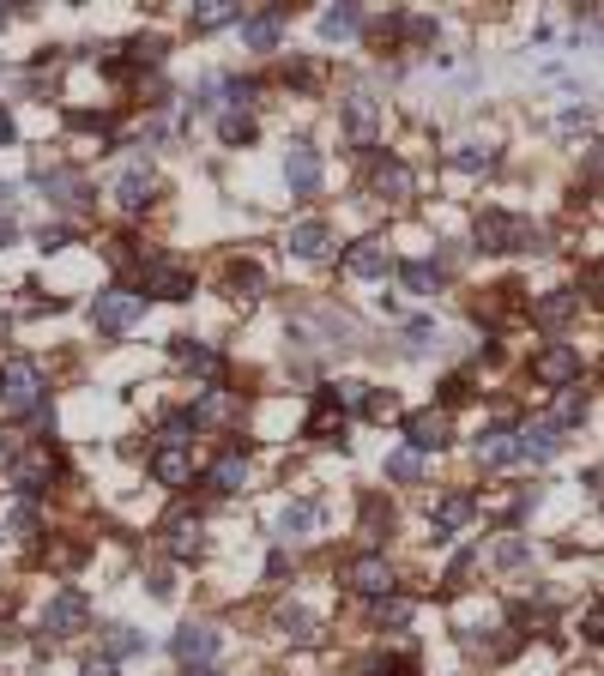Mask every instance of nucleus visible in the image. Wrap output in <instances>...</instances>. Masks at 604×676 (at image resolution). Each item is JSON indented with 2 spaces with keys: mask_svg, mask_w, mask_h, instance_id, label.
Masks as SVG:
<instances>
[{
  "mask_svg": "<svg viewBox=\"0 0 604 676\" xmlns=\"http://www.w3.org/2000/svg\"><path fill=\"white\" fill-rule=\"evenodd\" d=\"M133 652H145V634H133V628H109V664H115V658H133Z\"/></svg>",
  "mask_w": 604,
  "mask_h": 676,
  "instance_id": "nucleus-37",
  "label": "nucleus"
},
{
  "mask_svg": "<svg viewBox=\"0 0 604 676\" xmlns=\"http://www.w3.org/2000/svg\"><path fill=\"white\" fill-rule=\"evenodd\" d=\"M218 139H224V145H248V139H254V121H248V115H224V121H218Z\"/></svg>",
  "mask_w": 604,
  "mask_h": 676,
  "instance_id": "nucleus-38",
  "label": "nucleus"
},
{
  "mask_svg": "<svg viewBox=\"0 0 604 676\" xmlns=\"http://www.w3.org/2000/svg\"><path fill=\"white\" fill-rule=\"evenodd\" d=\"M514 441H520V459H550V453L562 447V429H556V423H526Z\"/></svg>",
  "mask_w": 604,
  "mask_h": 676,
  "instance_id": "nucleus-19",
  "label": "nucleus"
},
{
  "mask_svg": "<svg viewBox=\"0 0 604 676\" xmlns=\"http://www.w3.org/2000/svg\"><path fill=\"white\" fill-rule=\"evenodd\" d=\"M139 314H145V296L127 290V284H115V290H103V296L91 302V326H97V332H127Z\"/></svg>",
  "mask_w": 604,
  "mask_h": 676,
  "instance_id": "nucleus-3",
  "label": "nucleus"
},
{
  "mask_svg": "<svg viewBox=\"0 0 604 676\" xmlns=\"http://www.w3.org/2000/svg\"><path fill=\"white\" fill-rule=\"evenodd\" d=\"M170 556H182V562L200 556V520H194V514H176V520H170Z\"/></svg>",
  "mask_w": 604,
  "mask_h": 676,
  "instance_id": "nucleus-27",
  "label": "nucleus"
},
{
  "mask_svg": "<svg viewBox=\"0 0 604 676\" xmlns=\"http://www.w3.org/2000/svg\"><path fill=\"white\" fill-rule=\"evenodd\" d=\"M236 19V0H206V7L194 13V31H218V25H230Z\"/></svg>",
  "mask_w": 604,
  "mask_h": 676,
  "instance_id": "nucleus-36",
  "label": "nucleus"
},
{
  "mask_svg": "<svg viewBox=\"0 0 604 676\" xmlns=\"http://www.w3.org/2000/svg\"><path fill=\"white\" fill-rule=\"evenodd\" d=\"M375 121H381L375 97H351V103H345V133H351L357 145H369V139H375Z\"/></svg>",
  "mask_w": 604,
  "mask_h": 676,
  "instance_id": "nucleus-23",
  "label": "nucleus"
},
{
  "mask_svg": "<svg viewBox=\"0 0 604 676\" xmlns=\"http://www.w3.org/2000/svg\"><path fill=\"white\" fill-rule=\"evenodd\" d=\"M345 586H351V592H363V598H387V586H393L387 556H357V562L345 568Z\"/></svg>",
  "mask_w": 604,
  "mask_h": 676,
  "instance_id": "nucleus-8",
  "label": "nucleus"
},
{
  "mask_svg": "<svg viewBox=\"0 0 604 676\" xmlns=\"http://www.w3.org/2000/svg\"><path fill=\"white\" fill-rule=\"evenodd\" d=\"M580 417H586V393H574V387H568V393L556 399V429H562V423H580Z\"/></svg>",
  "mask_w": 604,
  "mask_h": 676,
  "instance_id": "nucleus-39",
  "label": "nucleus"
},
{
  "mask_svg": "<svg viewBox=\"0 0 604 676\" xmlns=\"http://www.w3.org/2000/svg\"><path fill=\"white\" fill-rule=\"evenodd\" d=\"M399 278H405V290H411V296H435V284H441L435 260H405V266H399Z\"/></svg>",
  "mask_w": 604,
  "mask_h": 676,
  "instance_id": "nucleus-29",
  "label": "nucleus"
},
{
  "mask_svg": "<svg viewBox=\"0 0 604 676\" xmlns=\"http://www.w3.org/2000/svg\"><path fill=\"white\" fill-rule=\"evenodd\" d=\"M188 676H224V670H212V664H206V670H188Z\"/></svg>",
  "mask_w": 604,
  "mask_h": 676,
  "instance_id": "nucleus-49",
  "label": "nucleus"
},
{
  "mask_svg": "<svg viewBox=\"0 0 604 676\" xmlns=\"http://www.w3.org/2000/svg\"><path fill=\"white\" fill-rule=\"evenodd\" d=\"M133 61H139V67H158V61H164V37H139V43H133Z\"/></svg>",
  "mask_w": 604,
  "mask_h": 676,
  "instance_id": "nucleus-42",
  "label": "nucleus"
},
{
  "mask_svg": "<svg viewBox=\"0 0 604 676\" xmlns=\"http://www.w3.org/2000/svg\"><path fill=\"white\" fill-rule=\"evenodd\" d=\"M37 399H43V369L31 357H13L7 369H0V411L25 417V411H37Z\"/></svg>",
  "mask_w": 604,
  "mask_h": 676,
  "instance_id": "nucleus-1",
  "label": "nucleus"
},
{
  "mask_svg": "<svg viewBox=\"0 0 604 676\" xmlns=\"http://www.w3.org/2000/svg\"><path fill=\"white\" fill-rule=\"evenodd\" d=\"M85 616H91L85 592H79V586H67V592H55V598H49V610H43V634H49V640H67V634H79V628H85Z\"/></svg>",
  "mask_w": 604,
  "mask_h": 676,
  "instance_id": "nucleus-4",
  "label": "nucleus"
},
{
  "mask_svg": "<svg viewBox=\"0 0 604 676\" xmlns=\"http://www.w3.org/2000/svg\"><path fill=\"white\" fill-rule=\"evenodd\" d=\"M538 242V230L526 224V218H514V212H484L478 218V248L484 254H520V248H532Z\"/></svg>",
  "mask_w": 604,
  "mask_h": 676,
  "instance_id": "nucleus-2",
  "label": "nucleus"
},
{
  "mask_svg": "<svg viewBox=\"0 0 604 676\" xmlns=\"http://www.w3.org/2000/svg\"><path fill=\"white\" fill-rule=\"evenodd\" d=\"M79 676H115V664H109V658H91V664H85Z\"/></svg>",
  "mask_w": 604,
  "mask_h": 676,
  "instance_id": "nucleus-46",
  "label": "nucleus"
},
{
  "mask_svg": "<svg viewBox=\"0 0 604 676\" xmlns=\"http://www.w3.org/2000/svg\"><path fill=\"white\" fill-rule=\"evenodd\" d=\"M532 375H538L544 387H574V381H580V351H574V345H544V351L532 357Z\"/></svg>",
  "mask_w": 604,
  "mask_h": 676,
  "instance_id": "nucleus-5",
  "label": "nucleus"
},
{
  "mask_svg": "<svg viewBox=\"0 0 604 676\" xmlns=\"http://www.w3.org/2000/svg\"><path fill=\"white\" fill-rule=\"evenodd\" d=\"M411 670H417L411 658H375V664H369L363 676H411Z\"/></svg>",
  "mask_w": 604,
  "mask_h": 676,
  "instance_id": "nucleus-43",
  "label": "nucleus"
},
{
  "mask_svg": "<svg viewBox=\"0 0 604 676\" xmlns=\"http://www.w3.org/2000/svg\"><path fill=\"white\" fill-rule=\"evenodd\" d=\"M7 610H13V598H7V592H0V616H7Z\"/></svg>",
  "mask_w": 604,
  "mask_h": 676,
  "instance_id": "nucleus-50",
  "label": "nucleus"
},
{
  "mask_svg": "<svg viewBox=\"0 0 604 676\" xmlns=\"http://www.w3.org/2000/svg\"><path fill=\"white\" fill-rule=\"evenodd\" d=\"M151 477H158V483H188L194 477L188 447H158V453H151Z\"/></svg>",
  "mask_w": 604,
  "mask_h": 676,
  "instance_id": "nucleus-22",
  "label": "nucleus"
},
{
  "mask_svg": "<svg viewBox=\"0 0 604 676\" xmlns=\"http://www.w3.org/2000/svg\"><path fill=\"white\" fill-rule=\"evenodd\" d=\"M435 345H441V332H435V320H411V326H405V351H411V357H429Z\"/></svg>",
  "mask_w": 604,
  "mask_h": 676,
  "instance_id": "nucleus-32",
  "label": "nucleus"
},
{
  "mask_svg": "<svg viewBox=\"0 0 604 676\" xmlns=\"http://www.w3.org/2000/svg\"><path fill=\"white\" fill-rule=\"evenodd\" d=\"M490 163H496V145H478V139L453 145V169H466V176H478V169H490Z\"/></svg>",
  "mask_w": 604,
  "mask_h": 676,
  "instance_id": "nucleus-31",
  "label": "nucleus"
},
{
  "mask_svg": "<svg viewBox=\"0 0 604 676\" xmlns=\"http://www.w3.org/2000/svg\"><path fill=\"white\" fill-rule=\"evenodd\" d=\"M13 532H37V507H31V501L13 507Z\"/></svg>",
  "mask_w": 604,
  "mask_h": 676,
  "instance_id": "nucleus-44",
  "label": "nucleus"
},
{
  "mask_svg": "<svg viewBox=\"0 0 604 676\" xmlns=\"http://www.w3.org/2000/svg\"><path fill=\"white\" fill-rule=\"evenodd\" d=\"M472 514H478V495H472V489H453V495H441V501L429 507L435 532H460V526H466Z\"/></svg>",
  "mask_w": 604,
  "mask_h": 676,
  "instance_id": "nucleus-12",
  "label": "nucleus"
},
{
  "mask_svg": "<svg viewBox=\"0 0 604 676\" xmlns=\"http://www.w3.org/2000/svg\"><path fill=\"white\" fill-rule=\"evenodd\" d=\"M7 139H13V115H7V109H0V145H7Z\"/></svg>",
  "mask_w": 604,
  "mask_h": 676,
  "instance_id": "nucleus-48",
  "label": "nucleus"
},
{
  "mask_svg": "<svg viewBox=\"0 0 604 676\" xmlns=\"http://www.w3.org/2000/svg\"><path fill=\"white\" fill-rule=\"evenodd\" d=\"M387 266H393V254H387L375 236H369V242H357V248L345 254V272H351V278H387Z\"/></svg>",
  "mask_w": 604,
  "mask_h": 676,
  "instance_id": "nucleus-16",
  "label": "nucleus"
},
{
  "mask_svg": "<svg viewBox=\"0 0 604 676\" xmlns=\"http://www.w3.org/2000/svg\"><path fill=\"white\" fill-rule=\"evenodd\" d=\"M230 411H236V399H230L224 387H206V393H200V405L188 411V423H224Z\"/></svg>",
  "mask_w": 604,
  "mask_h": 676,
  "instance_id": "nucleus-25",
  "label": "nucleus"
},
{
  "mask_svg": "<svg viewBox=\"0 0 604 676\" xmlns=\"http://www.w3.org/2000/svg\"><path fill=\"white\" fill-rule=\"evenodd\" d=\"M278 628H284L296 646H309V640H315V616H309V610H296V604H290V610H278Z\"/></svg>",
  "mask_w": 604,
  "mask_h": 676,
  "instance_id": "nucleus-33",
  "label": "nucleus"
},
{
  "mask_svg": "<svg viewBox=\"0 0 604 676\" xmlns=\"http://www.w3.org/2000/svg\"><path fill=\"white\" fill-rule=\"evenodd\" d=\"M13 236H19V230H13V218H0V248H13Z\"/></svg>",
  "mask_w": 604,
  "mask_h": 676,
  "instance_id": "nucleus-47",
  "label": "nucleus"
},
{
  "mask_svg": "<svg viewBox=\"0 0 604 676\" xmlns=\"http://www.w3.org/2000/svg\"><path fill=\"white\" fill-rule=\"evenodd\" d=\"M284 248H290L296 260H321V254L333 248V230H327L321 218H302V224H290V236H284Z\"/></svg>",
  "mask_w": 604,
  "mask_h": 676,
  "instance_id": "nucleus-11",
  "label": "nucleus"
},
{
  "mask_svg": "<svg viewBox=\"0 0 604 676\" xmlns=\"http://www.w3.org/2000/svg\"><path fill=\"white\" fill-rule=\"evenodd\" d=\"M151 194H158V182H151V169H145V163H133L127 176L115 182V206H121V212H145Z\"/></svg>",
  "mask_w": 604,
  "mask_h": 676,
  "instance_id": "nucleus-13",
  "label": "nucleus"
},
{
  "mask_svg": "<svg viewBox=\"0 0 604 676\" xmlns=\"http://www.w3.org/2000/svg\"><path fill=\"white\" fill-rule=\"evenodd\" d=\"M375 194L381 200H411V169L399 157H381L375 163Z\"/></svg>",
  "mask_w": 604,
  "mask_h": 676,
  "instance_id": "nucleus-18",
  "label": "nucleus"
},
{
  "mask_svg": "<svg viewBox=\"0 0 604 676\" xmlns=\"http://www.w3.org/2000/svg\"><path fill=\"white\" fill-rule=\"evenodd\" d=\"M176 363L194 369V375H218V351L212 345H194V338H182V345H176Z\"/></svg>",
  "mask_w": 604,
  "mask_h": 676,
  "instance_id": "nucleus-30",
  "label": "nucleus"
},
{
  "mask_svg": "<svg viewBox=\"0 0 604 676\" xmlns=\"http://www.w3.org/2000/svg\"><path fill=\"white\" fill-rule=\"evenodd\" d=\"M574 308H580V296H574V290H550V296H538V302H532V320H538V326H562Z\"/></svg>",
  "mask_w": 604,
  "mask_h": 676,
  "instance_id": "nucleus-24",
  "label": "nucleus"
},
{
  "mask_svg": "<svg viewBox=\"0 0 604 676\" xmlns=\"http://www.w3.org/2000/svg\"><path fill=\"white\" fill-rule=\"evenodd\" d=\"M284 176H290V188H296V194H315V188H321V151L296 139V145H290V157H284Z\"/></svg>",
  "mask_w": 604,
  "mask_h": 676,
  "instance_id": "nucleus-10",
  "label": "nucleus"
},
{
  "mask_svg": "<svg viewBox=\"0 0 604 676\" xmlns=\"http://www.w3.org/2000/svg\"><path fill=\"white\" fill-rule=\"evenodd\" d=\"M0 200H7V182H0Z\"/></svg>",
  "mask_w": 604,
  "mask_h": 676,
  "instance_id": "nucleus-52",
  "label": "nucleus"
},
{
  "mask_svg": "<svg viewBox=\"0 0 604 676\" xmlns=\"http://www.w3.org/2000/svg\"><path fill=\"white\" fill-rule=\"evenodd\" d=\"M37 182H43V194H49L55 206H85V182L73 176V169H43Z\"/></svg>",
  "mask_w": 604,
  "mask_h": 676,
  "instance_id": "nucleus-21",
  "label": "nucleus"
},
{
  "mask_svg": "<svg viewBox=\"0 0 604 676\" xmlns=\"http://www.w3.org/2000/svg\"><path fill=\"white\" fill-rule=\"evenodd\" d=\"M49 483H55V459H49V447H31V453L13 459V489H19V495H43Z\"/></svg>",
  "mask_w": 604,
  "mask_h": 676,
  "instance_id": "nucleus-7",
  "label": "nucleus"
},
{
  "mask_svg": "<svg viewBox=\"0 0 604 676\" xmlns=\"http://www.w3.org/2000/svg\"><path fill=\"white\" fill-rule=\"evenodd\" d=\"M405 435H411V453H435V447H447V411H411L405 417Z\"/></svg>",
  "mask_w": 604,
  "mask_h": 676,
  "instance_id": "nucleus-9",
  "label": "nucleus"
},
{
  "mask_svg": "<svg viewBox=\"0 0 604 676\" xmlns=\"http://www.w3.org/2000/svg\"><path fill=\"white\" fill-rule=\"evenodd\" d=\"M176 658L188 664V670H206L212 658H218V628H206V622H188V628H176Z\"/></svg>",
  "mask_w": 604,
  "mask_h": 676,
  "instance_id": "nucleus-6",
  "label": "nucleus"
},
{
  "mask_svg": "<svg viewBox=\"0 0 604 676\" xmlns=\"http://www.w3.org/2000/svg\"><path fill=\"white\" fill-rule=\"evenodd\" d=\"M260 290H266L260 266H230V296H236V302H254Z\"/></svg>",
  "mask_w": 604,
  "mask_h": 676,
  "instance_id": "nucleus-34",
  "label": "nucleus"
},
{
  "mask_svg": "<svg viewBox=\"0 0 604 676\" xmlns=\"http://www.w3.org/2000/svg\"><path fill=\"white\" fill-rule=\"evenodd\" d=\"M375 622H381V628H405V622H411V604H405V598H393V604L381 598V610H375Z\"/></svg>",
  "mask_w": 604,
  "mask_h": 676,
  "instance_id": "nucleus-40",
  "label": "nucleus"
},
{
  "mask_svg": "<svg viewBox=\"0 0 604 676\" xmlns=\"http://www.w3.org/2000/svg\"><path fill=\"white\" fill-rule=\"evenodd\" d=\"M357 25H363V13H357V7H327V13H321V37H327V43L357 37Z\"/></svg>",
  "mask_w": 604,
  "mask_h": 676,
  "instance_id": "nucleus-28",
  "label": "nucleus"
},
{
  "mask_svg": "<svg viewBox=\"0 0 604 676\" xmlns=\"http://www.w3.org/2000/svg\"><path fill=\"white\" fill-rule=\"evenodd\" d=\"M514 459H520L514 429H490V435H478V465H484V471H502V465H514Z\"/></svg>",
  "mask_w": 604,
  "mask_h": 676,
  "instance_id": "nucleus-17",
  "label": "nucleus"
},
{
  "mask_svg": "<svg viewBox=\"0 0 604 676\" xmlns=\"http://www.w3.org/2000/svg\"><path fill=\"white\" fill-rule=\"evenodd\" d=\"M242 477H248V465H242V453H224L212 471H206V483L218 489V495H236L242 489Z\"/></svg>",
  "mask_w": 604,
  "mask_h": 676,
  "instance_id": "nucleus-26",
  "label": "nucleus"
},
{
  "mask_svg": "<svg viewBox=\"0 0 604 676\" xmlns=\"http://www.w3.org/2000/svg\"><path fill=\"white\" fill-rule=\"evenodd\" d=\"M387 477H393V483H417V477H423V453H411V447L387 453Z\"/></svg>",
  "mask_w": 604,
  "mask_h": 676,
  "instance_id": "nucleus-35",
  "label": "nucleus"
},
{
  "mask_svg": "<svg viewBox=\"0 0 604 676\" xmlns=\"http://www.w3.org/2000/svg\"><path fill=\"white\" fill-rule=\"evenodd\" d=\"M145 290H151V296H164V302H182V296H194V278H188L182 266L158 260V266H145Z\"/></svg>",
  "mask_w": 604,
  "mask_h": 676,
  "instance_id": "nucleus-15",
  "label": "nucleus"
},
{
  "mask_svg": "<svg viewBox=\"0 0 604 676\" xmlns=\"http://www.w3.org/2000/svg\"><path fill=\"white\" fill-rule=\"evenodd\" d=\"M321 526V501L309 495V501H290L284 514H278V538H302V532H315Z\"/></svg>",
  "mask_w": 604,
  "mask_h": 676,
  "instance_id": "nucleus-20",
  "label": "nucleus"
},
{
  "mask_svg": "<svg viewBox=\"0 0 604 676\" xmlns=\"http://www.w3.org/2000/svg\"><path fill=\"white\" fill-rule=\"evenodd\" d=\"M278 37H284V7H272V13H254V19H242V43H248L254 55H272V49H278Z\"/></svg>",
  "mask_w": 604,
  "mask_h": 676,
  "instance_id": "nucleus-14",
  "label": "nucleus"
},
{
  "mask_svg": "<svg viewBox=\"0 0 604 676\" xmlns=\"http://www.w3.org/2000/svg\"><path fill=\"white\" fill-rule=\"evenodd\" d=\"M399 405H393V393H363V417H375V423H387Z\"/></svg>",
  "mask_w": 604,
  "mask_h": 676,
  "instance_id": "nucleus-41",
  "label": "nucleus"
},
{
  "mask_svg": "<svg viewBox=\"0 0 604 676\" xmlns=\"http://www.w3.org/2000/svg\"><path fill=\"white\" fill-rule=\"evenodd\" d=\"M496 562H502V568H520V562H526V544H502Z\"/></svg>",
  "mask_w": 604,
  "mask_h": 676,
  "instance_id": "nucleus-45",
  "label": "nucleus"
},
{
  "mask_svg": "<svg viewBox=\"0 0 604 676\" xmlns=\"http://www.w3.org/2000/svg\"><path fill=\"white\" fill-rule=\"evenodd\" d=\"M7 19H13V13H7V7H0V25H7Z\"/></svg>",
  "mask_w": 604,
  "mask_h": 676,
  "instance_id": "nucleus-51",
  "label": "nucleus"
}]
</instances>
